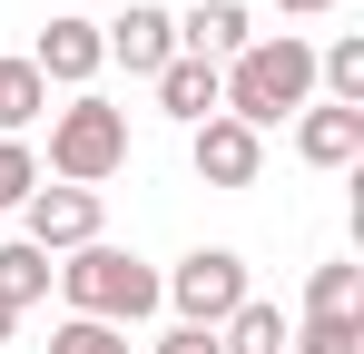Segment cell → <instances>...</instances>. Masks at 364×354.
Returning a JSON list of instances; mask_svg holds the SVG:
<instances>
[{
  "label": "cell",
  "mask_w": 364,
  "mask_h": 354,
  "mask_svg": "<svg viewBox=\"0 0 364 354\" xmlns=\"http://www.w3.org/2000/svg\"><path fill=\"white\" fill-rule=\"evenodd\" d=\"M50 286L69 295V315L119 325V335L158 315V266H148V256H128V246H109V236H99V246H79V256H60V276H50Z\"/></svg>",
  "instance_id": "7a4b0ae2"
},
{
  "label": "cell",
  "mask_w": 364,
  "mask_h": 354,
  "mask_svg": "<svg viewBox=\"0 0 364 354\" xmlns=\"http://www.w3.org/2000/svg\"><path fill=\"white\" fill-rule=\"evenodd\" d=\"M30 187H40V148L30 138H0V207H20Z\"/></svg>",
  "instance_id": "e0dca14e"
},
{
  "label": "cell",
  "mask_w": 364,
  "mask_h": 354,
  "mask_svg": "<svg viewBox=\"0 0 364 354\" xmlns=\"http://www.w3.org/2000/svg\"><path fill=\"white\" fill-rule=\"evenodd\" d=\"M50 276H60V266H50L40 246H20V236L0 246V305H40V295H50Z\"/></svg>",
  "instance_id": "9a60e30c"
},
{
  "label": "cell",
  "mask_w": 364,
  "mask_h": 354,
  "mask_svg": "<svg viewBox=\"0 0 364 354\" xmlns=\"http://www.w3.org/2000/svg\"><path fill=\"white\" fill-rule=\"evenodd\" d=\"M217 109L237 118V128H286L296 109H315V40L296 30H276V40H246L227 69H217Z\"/></svg>",
  "instance_id": "6da1fadb"
},
{
  "label": "cell",
  "mask_w": 364,
  "mask_h": 354,
  "mask_svg": "<svg viewBox=\"0 0 364 354\" xmlns=\"http://www.w3.org/2000/svg\"><path fill=\"white\" fill-rule=\"evenodd\" d=\"M305 315H364V266L355 256H325L305 276Z\"/></svg>",
  "instance_id": "4fadbf2b"
},
{
  "label": "cell",
  "mask_w": 364,
  "mask_h": 354,
  "mask_svg": "<svg viewBox=\"0 0 364 354\" xmlns=\"http://www.w3.org/2000/svg\"><path fill=\"white\" fill-rule=\"evenodd\" d=\"M148 354H217V335H207V325H168Z\"/></svg>",
  "instance_id": "d6986e66"
},
{
  "label": "cell",
  "mask_w": 364,
  "mask_h": 354,
  "mask_svg": "<svg viewBox=\"0 0 364 354\" xmlns=\"http://www.w3.org/2000/svg\"><path fill=\"white\" fill-rule=\"evenodd\" d=\"M99 50L119 59L128 79H158V69L178 59V10H158V0H128L119 20H99Z\"/></svg>",
  "instance_id": "8992f818"
},
{
  "label": "cell",
  "mask_w": 364,
  "mask_h": 354,
  "mask_svg": "<svg viewBox=\"0 0 364 354\" xmlns=\"http://www.w3.org/2000/svg\"><path fill=\"white\" fill-rule=\"evenodd\" d=\"M30 69H40V89H89V79L109 69V50H99V20H79V10H50V30H40Z\"/></svg>",
  "instance_id": "ba28073f"
},
{
  "label": "cell",
  "mask_w": 364,
  "mask_h": 354,
  "mask_svg": "<svg viewBox=\"0 0 364 354\" xmlns=\"http://www.w3.org/2000/svg\"><path fill=\"white\" fill-rule=\"evenodd\" d=\"M20 246H40V256L99 246V187H30L20 197Z\"/></svg>",
  "instance_id": "5b68a950"
},
{
  "label": "cell",
  "mask_w": 364,
  "mask_h": 354,
  "mask_svg": "<svg viewBox=\"0 0 364 354\" xmlns=\"http://www.w3.org/2000/svg\"><path fill=\"white\" fill-rule=\"evenodd\" d=\"M246 40H256V30H246V0H197V10L178 20V50L187 59H217V69H227Z\"/></svg>",
  "instance_id": "30bf717a"
},
{
  "label": "cell",
  "mask_w": 364,
  "mask_h": 354,
  "mask_svg": "<svg viewBox=\"0 0 364 354\" xmlns=\"http://www.w3.org/2000/svg\"><path fill=\"white\" fill-rule=\"evenodd\" d=\"M296 158L305 168H355L364 158V109H296Z\"/></svg>",
  "instance_id": "9c48e42d"
},
{
  "label": "cell",
  "mask_w": 364,
  "mask_h": 354,
  "mask_svg": "<svg viewBox=\"0 0 364 354\" xmlns=\"http://www.w3.org/2000/svg\"><path fill=\"white\" fill-rule=\"evenodd\" d=\"M119 168H128V109H109L99 89L50 109V177L60 187H109Z\"/></svg>",
  "instance_id": "3957f363"
},
{
  "label": "cell",
  "mask_w": 364,
  "mask_h": 354,
  "mask_svg": "<svg viewBox=\"0 0 364 354\" xmlns=\"http://www.w3.org/2000/svg\"><path fill=\"white\" fill-rule=\"evenodd\" d=\"M187 168L207 177V187H227V197H237V187H256V177H266V138H256V128H237V118L217 109L207 128H187Z\"/></svg>",
  "instance_id": "52a82bcc"
},
{
  "label": "cell",
  "mask_w": 364,
  "mask_h": 354,
  "mask_svg": "<svg viewBox=\"0 0 364 354\" xmlns=\"http://www.w3.org/2000/svg\"><path fill=\"white\" fill-rule=\"evenodd\" d=\"M286 20H315V10H345V0H276Z\"/></svg>",
  "instance_id": "ffe728a7"
},
{
  "label": "cell",
  "mask_w": 364,
  "mask_h": 354,
  "mask_svg": "<svg viewBox=\"0 0 364 354\" xmlns=\"http://www.w3.org/2000/svg\"><path fill=\"white\" fill-rule=\"evenodd\" d=\"M286 354H364V315H296Z\"/></svg>",
  "instance_id": "2e32d148"
},
{
  "label": "cell",
  "mask_w": 364,
  "mask_h": 354,
  "mask_svg": "<svg viewBox=\"0 0 364 354\" xmlns=\"http://www.w3.org/2000/svg\"><path fill=\"white\" fill-rule=\"evenodd\" d=\"M10 325H20V305H0V345H10Z\"/></svg>",
  "instance_id": "44dd1931"
},
{
  "label": "cell",
  "mask_w": 364,
  "mask_h": 354,
  "mask_svg": "<svg viewBox=\"0 0 364 354\" xmlns=\"http://www.w3.org/2000/svg\"><path fill=\"white\" fill-rule=\"evenodd\" d=\"M217 354H286V305H266V295H246L237 315L217 325Z\"/></svg>",
  "instance_id": "7c38bea8"
},
{
  "label": "cell",
  "mask_w": 364,
  "mask_h": 354,
  "mask_svg": "<svg viewBox=\"0 0 364 354\" xmlns=\"http://www.w3.org/2000/svg\"><path fill=\"white\" fill-rule=\"evenodd\" d=\"M158 305H178V325H207V335H217L246 305V256L237 246H187L178 266L158 276Z\"/></svg>",
  "instance_id": "277c9868"
},
{
  "label": "cell",
  "mask_w": 364,
  "mask_h": 354,
  "mask_svg": "<svg viewBox=\"0 0 364 354\" xmlns=\"http://www.w3.org/2000/svg\"><path fill=\"white\" fill-rule=\"evenodd\" d=\"M40 109H50L40 69H30V59H0V138H20V128H30Z\"/></svg>",
  "instance_id": "5bb4252c"
},
{
  "label": "cell",
  "mask_w": 364,
  "mask_h": 354,
  "mask_svg": "<svg viewBox=\"0 0 364 354\" xmlns=\"http://www.w3.org/2000/svg\"><path fill=\"white\" fill-rule=\"evenodd\" d=\"M50 354H128V335H119V325H89V315H69L60 335H50Z\"/></svg>",
  "instance_id": "ac0fdd59"
},
{
  "label": "cell",
  "mask_w": 364,
  "mask_h": 354,
  "mask_svg": "<svg viewBox=\"0 0 364 354\" xmlns=\"http://www.w3.org/2000/svg\"><path fill=\"white\" fill-rule=\"evenodd\" d=\"M148 89H158V109L178 118V128H207V118H217V59H187V50H178Z\"/></svg>",
  "instance_id": "8fae6325"
}]
</instances>
